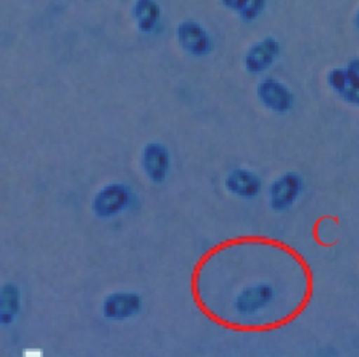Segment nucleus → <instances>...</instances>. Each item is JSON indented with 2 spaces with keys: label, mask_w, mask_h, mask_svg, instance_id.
Segmentation results:
<instances>
[{
  "label": "nucleus",
  "mask_w": 359,
  "mask_h": 357,
  "mask_svg": "<svg viewBox=\"0 0 359 357\" xmlns=\"http://www.w3.org/2000/svg\"><path fill=\"white\" fill-rule=\"evenodd\" d=\"M125 201L126 193L121 189H108L102 193L96 206L100 213L109 214L121 209Z\"/></svg>",
  "instance_id": "7"
},
{
  "label": "nucleus",
  "mask_w": 359,
  "mask_h": 357,
  "mask_svg": "<svg viewBox=\"0 0 359 357\" xmlns=\"http://www.w3.org/2000/svg\"><path fill=\"white\" fill-rule=\"evenodd\" d=\"M146 163L153 177H161L165 165V154L158 148H152L147 154Z\"/></svg>",
  "instance_id": "10"
},
{
  "label": "nucleus",
  "mask_w": 359,
  "mask_h": 357,
  "mask_svg": "<svg viewBox=\"0 0 359 357\" xmlns=\"http://www.w3.org/2000/svg\"><path fill=\"white\" fill-rule=\"evenodd\" d=\"M354 26L356 30L359 32V9L357 10L356 13L354 16Z\"/></svg>",
  "instance_id": "14"
},
{
  "label": "nucleus",
  "mask_w": 359,
  "mask_h": 357,
  "mask_svg": "<svg viewBox=\"0 0 359 357\" xmlns=\"http://www.w3.org/2000/svg\"><path fill=\"white\" fill-rule=\"evenodd\" d=\"M302 180L295 173H285L274 180L270 187V201L275 210L289 208L299 196Z\"/></svg>",
  "instance_id": "4"
},
{
  "label": "nucleus",
  "mask_w": 359,
  "mask_h": 357,
  "mask_svg": "<svg viewBox=\"0 0 359 357\" xmlns=\"http://www.w3.org/2000/svg\"><path fill=\"white\" fill-rule=\"evenodd\" d=\"M222 1H224V6L228 7L229 9L241 13L249 0H222Z\"/></svg>",
  "instance_id": "12"
},
{
  "label": "nucleus",
  "mask_w": 359,
  "mask_h": 357,
  "mask_svg": "<svg viewBox=\"0 0 359 357\" xmlns=\"http://www.w3.org/2000/svg\"><path fill=\"white\" fill-rule=\"evenodd\" d=\"M137 307V302L135 298L131 296H119V297H114L109 300L107 304V313L110 316H121V315H128L135 311Z\"/></svg>",
  "instance_id": "8"
},
{
  "label": "nucleus",
  "mask_w": 359,
  "mask_h": 357,
  "mask_svg": "<svg viewBox=\"0 0 359 357\" xmlns=\"http://www.w3.org/2000/svg\"><path fill=\"white\" fill-rule=\"evenodd\" d=\"M272 297V288L266 283H259L243 290L237 297L235 307L241 314H253L266 306Z\"/></svg>",
  "instance_id": "5"
},
{
  "label": "nucleus",
  "mask_w": 359,
  "mask_h": 357,
  "mask_svg": "<svg viewBox=\"0 0 359 357\" xmlns=\"http://www.w3.org/2000/svg\"><path fill=\"white\" fill-rule=\"evenodd\" d=\"M266 5L268 0H249L239 14L245 22H254L264 13Z\"/></svg>",
  "instance_id": "11"
},
{
  "label": "nucleus",
  "mask_w": 359,
  "mask_h": 357,
  "mask_svg": "<svg viewBox=\"0 0 359 357\" xmlns=\"http://www.w3.org/2000/svg\"><path fill=\"white\" fill-rule=\"evenodd\" d=\"M325 81L330 90L340 100L359 108V81L348 72L346 66L331 69Z\"/></svg>",
  "instance_id": "3"
},
{
  "label": "nucleus",
  "mask_w": 359,
  "mask_h": 357,
  "mask_svg": "<svg viewBox=\"0 0 359 357\" xmlns=\"http://www.w3.org/2000/svg\"><path fill=\"white\" fill-rule=\"evenodd\" d=\"M256 96L262 106L274 114H287L295 104L289 86L275 77H262L256 86Z\"/></svg>",
  "instance_id": "1"
},
{
  "label": "nucleus",
  "mask_w": 359,
  "mask_h": 357,
  "mask_svg": "<svg viewBox=\"0 0 359 357\" xmlns=\"http://www.w3.org/2000/svg\"><path fill=\"white\" fill-rule=\"evenodd\" d=\"M226 188L237 196L254 197L262 190V180L249 170L237 169L226 178Z\"/></svg>",
  "instance_id": "6"
},
{
  "label": "nucleus",
  "mask_w": 359,
  "mask_h": 357,
  "mask_svg": "<svg viewBox=\"0 0 359 357\" xmlns=\"http://www.w3.org/2000/svg\"><path fill=\"white\" fill-rule=\"evenodd\" d=\"M184 35V43H187V47L198 49L199 53L207 51L208 47H209V41H208L207 35L201 28L197 29L195 27L187 26Z\"/></svg>",
  "instance_id": "9"
},
{
  "label": "nucleus",
  "mask_w": 359,
  "mask_h": 357,
  "mask_svg": "<svg viewBox=\"0 0 359 357\" xmlns=\"http://www.w3.org/2000/svg\"><path fill=\"white\" fill-rule=\"evenodd\" d=\"M140 14L144 22H151L155 15L154 7L150 3H144V8H140Z\"/></svg>",
  "instance_id": "13"
},
{
  "label": "nucleus",
  "mask_w": 359,
  "mask_h": 357,
  "mask_svg": "<svg viewBox=\"0 0 359 357\" xmlns=\"http://www.w3.org/2000/svg\"><path fill=\"white\" fill-rule=\"evenodd\" d=\"M280 55L281 45L278 39L273 36L262 37L245 52L243 64L250 74L264 76L276 65Z\"/></svg>",
  "instance_id": "2"
}]
</instances>
